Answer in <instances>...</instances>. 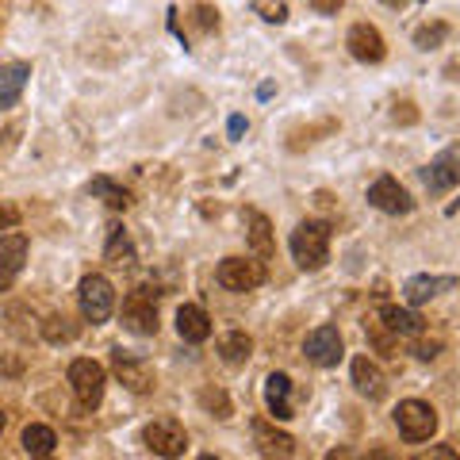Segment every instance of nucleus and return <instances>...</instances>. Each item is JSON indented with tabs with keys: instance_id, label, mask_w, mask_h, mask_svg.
Here are the masks:
<instances>
[{
	"instance_id": "nucleus-8",
	"label": "nucleus",
	"mask_w": 460,
	"mask_h": 460,
	"mask_svg": "<svg viewBox=\"0 0 460 460\" xmlns=\"http://www.w3.org/2000/svg\"><path fill=\"white\" fill-rule=\"evenodd\" d=\"M111 368H115V376L123 380L127 392H135V395H150L154 392V368L142 361V357L127 353V349H115L111 353Z\"/></svg>"
},
{
	"instance_id": "nucleus-38",
	"label": "nucleus",
	"mask_w": 460,
	"mask_h": 460,
	"mask_svg": "<svg viewBox=\"0 0 460 460\" xmlns=\"http://www.w3.org/2000/svg\"><path fill=\"white\" fill-rule=\"evenodd\" d=\"M326 460H357V456H353L349 449H330V453H326Z\"/></svg>"
},
{
	"instance_id": "nucleus-18",
	"label": "nucleus",
	"mask_w": 460,
	"mask_h": 460,
	"mask_svg": "<svg viewBox=\"0 0 460 460\" xmlns=\"http://www.w3.org/2000/svg\"><path fill=\"white\" fill-rule=\"evenodd\" d=\"M265 402L280 422L292 419V380H288L284 372H272V376L265 380Z\"/></svg>"
},
{
	"instance_id": "nucleus-24",
	"label": "nucleus",
	"mask_w": 460,
	"mask_h": 460,
	"mask_svg": "<svg viewBox=\"0 0 460 460\" xmlns=\"http://www.w3.org/2000/svg\"><path fill=\"white\" fill-rule=\"evenodd\" d=\"M54 445H58V438H54L50 426H39V422H35V426L23 429V449L31 453V456H50Z\"/></svg>"
},
{
	"instance_id": "nucleus-39",
	"label": "nucleus",
	"mask_w": 460,
	"mask_h": 460,
	"mask_svg": "<svg viewBox=\"0 0 460 460\" xmlns=\"http://www.w3.org/2000/svg\"><path fill=\"white\" fill-rule=\"evenodd\" d=\"M387 8H402V4H411V0H384Z\"/></svg>"
},
{
	"instance_id": "nucleus-20",
	"label": "nucleus",
	"mask_w": 460,
	"mask_h": 460,
	"mask_svg": "<svg viewBox=\"0 0 460 460\" xmlns=\"http://www.w3.org/2000/svg\"><path fill=\"white\" fill-rule=\"evenodd\" d=\"M453 284H456L453 277H426V272H422V277H411L407 284H402V296L419 307V304H426V299H434L438 292H449Z\"/></svg>"
},
{
	"instance_id": "nucleus-12",
	"label": "nucleus",
	"mask_w": 460,
	"mask_h": 460,
	"mask_svg": "<svg viewBox=\"0 0 460 460\" xmlns=\"http://www.w3.org/2000/svg\"><path fill=\"white\" fill-rule=\"evenodd\" d=\"M345 47H349V54L357 58V62H368V66L384 62V54H387L384 35L372 23H353L349 35H345Z\"/></svg>"
},
{
	"instance_id": "nucleus-37",
	"label": "nucleus",
	"mask_w": 460,
	"mask_h": 460,
	"mask_svg": "<svg viewBox=\"0 0 460 460\" xmlns=\"http://www.w3.org/2000/svg\"><path fill=\"white\" fill-rule=\"evenodd\" d=\"M12 223H16V211H12V208H4V204H0V230H4V226H12Z\"/></svg>"
},
{
	"instance_id": "nucleus-31",
	"label": "nucleus",
	"mask_w": 460,
	"mask_h": 460,
	"mask_svg": "<svg viewBox=\"0 0 460 460\" xmlns=\"http://www.w3.org/2000/svg\"><path fill=\"white\" fill-rule=\"evenodd\" d=\"M419 460H460V453L453 449V445H434V449L422 453Z\"/></svg>"
},
{
	"instance_id": "nucleus-15",
	"label": "nucleus",
	"mask_w": 460,
	"mask_h": 460,
	"mask_svg": "<svg viewBox=\"0 0 460 460\" xmlns=\"http://www.w3.org/2000/svg\"><path fill=\"white\" fill-rule=\"evenodd\" d=\"M242 223H246V242L257 250V257H272L277 242H272V226H269L265 215L257 208H246V211H242Z\"/></svg>"
},
{
	"instance_id": "nucleus-14",
	"label": "nucleus",
	"mask_w": 460,
	"mask_h": 460,
	"mask_svg": "<svg viewBox=\"0 0 460 460\" xmlns=\"http://www.w3.org/2000/svg\"><path fill=\"white\" fill-rule=\"evenodd\" d=\"M253 441H257V453L269 456V460H288L296 453L292 434H284V429L269 426V422H253Z\"/></svg>"
},
{
	"instance_id": "nucleus-32",
	"label": "nucleus",
	"mask_w": 460,
	"mask_h": 460,
	"mask_svg": "<svg viewBox=\"0 0 460 460\" xmlns=\"http://www.w3.org/2000/svg\"><path fill=\"white\" fill-rule=\"evenodd\" d=\"M395 123H414V119H419V111H414V104H411V100H402V104H395Z\"/></svg>"
},
{
	"instance_id": "nucleus-3",
	"label": "nucleus",
	"mask_w": 460,
	"mask_h": 460,
	"mask_svg": "<svg viewBox=\"0 0 460 460\" xmlns=\"http://www.w3.org/2000/svg\"><path fill=\"white\" fill-rule=\"evenodd\" d=\"M104 384H108L104 368H100L96 361H89V357H81V361L69 365V387H74L77 407L96 411L100 399H104Z\"/></svg>"
},
{
	"instance_id": "nucleus-17",
	"label": "nucleus",
	"mask_w": 460,
	"mask_h": 460,
	"mask_svg": "<svg viewBox=\"0 0 460 460\" xmlns=\"http://www.w3.org/2000/svg\"><path fill=\"white\" fill-rule=\"evenodd\" d=\"M353 384H357V392L368 395V399H384V392H387V380H384L380 365L368 361V357H357L353 361Z\"/></svg>"
},
{
	"instance_id": "nucleus-11",
	"label": "nucleus",
	"mask_w": 460,
	"mask_h": 460,
	"mask_svg": "<svg viewBox=\"0 0 460 460\" xmlns=\"http://www.w3.org/2000/svg\"><path fill=\"white\" fill-rule=\"evenodd\" d=\"M27 265V238L23 234H0V292H8L16 277L23 272Z\"/></svg>"
},
{
	"instance_id": "nucleus-34",
	"label": "nucleus",
	"mask_w": 460,
	"mask_h": 460,
	"mask_svg": "<svg viewBox=\"0 0 460 460\" xmlns=\"http://www.w3.org/2000/svg\"><path fill=\"white\" fill-rule=\"evenodd\" d=\"M311 8L319 12V16H334V12L341 8V0H311Z\"/></svg>"
},
{
	"instance_id": "nucleus-7",
	"label": "nucleus",
	"mask_w": 460,
	"mask_h": 460,
	"mask_svg": "<svg viewBox=\"0 0 460 460\" xmlns=\"http://www.w3.org/2000/svg\"><path fill=\"white\" fill-rule=\"evenodd\" d=\"M219 284L226 292H253L265 284V265L250 261V257H226L219 265Z\"/></svg>"
},
{
	"instance_id": "nucleus-6",
	"label": "nucleus",
	"mask_w": 460,
	"mask_h": 460,
	"mask_svg": "<svg viewBox=\"0 0 460 460\" xmlns=\"http://www.w3.org/2000/svg\"><path fill=\"white\" fill-rule=\"evenodd\" d=\"M142 438H146L150 449L165 460H177V456H184V449H189V434H184V426L177 419H154L146 429H142Z\"/></svg>"
},
{
	"instance_id": "nucleus-9",
	"label": "nucleus",
	"mask_w": 460,
	"mask_h": 460,
	"mask_svg": "<svg viewBox=\"0 0 460 460\" xmlns=\"http://www.w3.org/2000/svg\"><path fill=\"white\" fill-rule=\"evenodd\" d=\"M341 334H338V326H319V330H311L307 341H304V353H307V361L311 365H319V368H334L341 361Z\"/></svg>"
},
{
	"instance_id": "nucleus-10",
	"label": "nucleus",
	"mask_w": 460,
	"mask_h": 460,
	"mask_svg": "<svg viewBox=\"0 0 460 460\" xmlns=\"http://www.w3.org/2000/svg\"><path fill=\"white\" fill-rule=\"evenodd\" d=\"M422 181H426L429 192H449V189H456V184H460V146L441 150L434 162L422 169Z\"/></svg>"
},
{
	"instance_id": "nucleus-30",
	"label": "nucleus",
	"mask_w": 460,
	"mask_h": 460,
	"mask_svg": "<svg viewBox=\"0 0 460 460\" xmlns=\"http://www.w3.org/2000/svg\"><path fill=\"white\" fill-rule=\"evenodd\" d=\"M196 23L204 27V31H215V27H219V12L208 8V4H199V8H196Z\"/></svg>"
},
{
	"instance_id": "nucleus-13",
	"label": "nucleus",
	"mask_w": 460,
	"mask_h": 460,
	"mask_svg": "<svg viewBox=\"0 0 460 460\" xmlns=\"http://www.w3.org/2000/svg\"><path fill=\"white\" fill-rule=\"evenodd\" d=\"M368 204L376 208V211H384V215H407L414 208V199L407 196V189H402L395 177H380L368 189Z\"/></svg>"
},
{
	"instance_id": "nucleus-5",
	"label": "nucleus",
	"mask_w": 460,
	"mask_h": 460,
	"mask_svg": "<svg viewBox=\"0 0 460 460\" xmlns=\"http://www.w3.org/2000/svg\"><path fill=\"white\" fill-rule=\"evenodd\" d=\"M123 326L131 334H157V292L150 288H135L131 296L123 299Z\"/></svg>"
},
{
	"instance_id": "nucleus-16",
	"label": "nucleus",
	"mask_w": 460,
	"mask_h": 460,
	"mask_svg": "<svg viewBox=\"0 0 460 460\" xmlns=\"http://www.w3.org/2000/svg\"><path fill=\"white\" fill-rule=\"evenodd\" d=\"M177 334L184 341H208L211 338V319H208V311L204 307H196V304H184L177 311Z\"/></svg>"
},
{
	"instance_id": "nucleus-26",
	"label": "nucleus",
	"mask_w": 460,
	"mask_h": 460,
	"mask_svg": "<svg viewBox=\"0 0 460 460\" xmlns=\"http://www.w3.org/2000/svg\"><path fill=\"white\" fill-rule=\"evenodd\" d=\"M42 338L54 341V345H62V341H74L77 338V323L69 319V314H50L47 323H42Z\"/></svg>"
},
{
	"instance_id": "nucleus-29",
	"label": "nucleus",
	"mask_w": 460,
	"mask_h": 460,
	"mask_svg": "<svg viewBox=\"0 0 460 460\" xmlns=\"http://www.w3.org/2000/svg\"><path fill=\"white\" fill-rule=\"evenodd\" d=\"M199 402L211 407V411H219V419H226V414H230V402H226L223 392H204V395H199Z\"/></svg>"
},
{
	"instance_id": "nucleus-22",
	"label": "nucleus",
	"mask_w": 460,
	"mask_h": 460,
	"mask_svg": "<svg viewBox=\"0 0 460 460\" xmlns=\"http://www.w3.org/2000/svg\"><path fill=\"white\" fill-rule=\"evenodd\" d=\"M380 323L392 330V334H422V314H414V311H407V307H380Z\"/></svg>"
},
{
	"instance_id": "nucleus-25",
	"label": "nucleus",
	"mask_w": 460,
	"mask_h": 460,
	"mask_svg": "<svg viewBox=\"0 0 460 460\" xmlns=\"http://www.w3.org/2000/svg\"><path fill=\"white\" fill-rule=\"evenodd\" d=\"M89 192L100 196V199H104L108 208H115V211H119V208H131V192L119 189V184L108 181V177H96V181L89 184Z\"/></svg>"
},
{
	"instance_id": "nucleus-1",
	"label": "nucleus",
	"mask_w": 460,
	"mask_h": 460,
	"mask_svg": "<svg viewBox=\"0 0 460 460\" xmlns=\"http://www.w3.org/2000/svg\"><path fill=\"white\" fill-rule=\"evenodd\" d=\"M292 257L304 272H319L330 261V226L323 219H307L292 230Z\"/></svg>"
},
{
	"instance_id": "nucleus-35",
	"label": "nucleus",
	"mask_w": 460,
	"mask_h": 460,
	"mask_svg": "<svg viewBox=\"0 0 460 460\" xmlns=\"http://www.w3.org/2000/svg\"><path fill=\"white\" fill-rule=\"evenodd\" d=\"M365 460H399L392 449H384V445H376V449H368L365 453Z\"/></svg>"
},
{
	"instance_id": "nucleus-19",
	"label": "nucleus",
	"mask_w": 460,
	"mask_h": 460,
	"mask_svg": "<svg viewBox=\"0 0 460 460\" xmlns=\"http://www.w3.org/2000/svg\"><path fill=\"white\" fill-rule=\"evenodd\" d=\"M27 77H31V66L23 62H12V66H0V108H12L23 93Z\"/></svg>"
},
{
	"instance_id": "nucleus-42",
	"label": "nucleus",
	"mask_w": 460,
	"mask_h": 460,
	"mask_svg": "<svg viewBox=\"0 0 460 460\" xmlns=\"http://www.w3.org/2000/svg\"><path fill=\"white\" fill-rule=\"evenodd\" d=\"M35 460H50V456H35Z\"/></svg>"
},
{
	"instance_id": "nucleus-36",
	"label": "nucleus",
	"mask_w": 460,
	"mask_h": 460,
	"mask_svg": "<svg viewBox=\"0 0 460 460\" xmlns=\"http://www.w3.org/2000/svg\"><path fill=\"white\" fill-rule=\"evenodd\" d=\"M242 131H246V119L234 115V119H230V138H242Z\"/></svg>"
},
{
	"instance_id": "nucleus-27",
	"label": "nucleus",
	"mask_w": 460,
	"mask_h": 460,
	"mask_svg": "<svg viewBox=\"0 0 460 460\" xmlns=\"http://www.w3.org/2000/svg\"><path fill=\"white\" fill-rule=\"evenodd\" d=\"M445 39H449V27H445V23H426V27L414 31V47H419V50H438Z\"/></svg>"
},
{
	"instance_id": "nucleus-41",
	"label": "nucleus",
	"mask_w": 460,
	"mask_h": 460,
	"mask_svg": "<svg viewBox=\"0 0 460 460\" xmlns=\"http://www.w3.org/2000/svg\"><path fill=\"white\" fill-rule=\"evenodd\" d=\"M199 460H219V456H199Z\"/></svg>"
},
{
	"instance_id": "nucleus-28",
	"label": "nucleus",
	"mask_w": 460,
	"mask_h": 460,
	"mask_svg": "<svg viewBox=\"0 0 460 460\" xmlns=\"http://www.w3.org/2000/svg\"><path fill=\"white\" fill-rule=\"evenodd\" d=\"M253 12L265 23H284L288 20V4H284V0H253Z\"/></svg>"
},
{
	"instance_id": "nucleus-33",
	"label": "nucleus",
	"mask_w": 460,
	"mask_h": 460,
	"mask_svg": "<svg viewBox=\"0 0 460 460\" xmlns=\"http://www.w3.org/2000/svg\"><path fill=\"white\" fill-rule=\"evenodd\" d=\"M438 353H441V341H419L414 345V357H422V361H434Z\"/></svg>"
},
{
	"instance_id": "nucleus-4",
	"label": "nucleus",
	"mask_w": 460,
	"mask_h": 460,
	"mask_svg": "<svg viewBox=\"0 0 460 460\" xmlns=\"http://www.w3.org/2000/svg\"><path fill=\"white\" fill-rule=\"evenodd\" d=\"M77 299H81V314H84V319H89L93 326H96V323H108L111 311H115V288H111L108 277H100V272H89V277L81 280Z\"/></svg>"
},
{
	"instance_id": "nucleus-21",
	"label": "nucleus",
	"mask_w": 460,
	"mask_h": 460,
	"mask_svg": "<svg viewBox=\"0 0 460 460\" xmlns=\"http://www.w3.org/2000/svg\"><path fill=\"white\" fill-rule=\"evenodd\" d=\"M250 353H253V338L246 330H230V334L219 338V357L226 365H246Z\"/></svg>"
},
{
	"instance_id": "nucleus-2",
	"label": "nucleus",
	"mask_w": 460,
	"mask_h": 460,
	"mask_svg": "<svg viewBox=\"0 0 460 460\" xmlns=\"http://www.w3.org/2000/svg\"><path fill=\"white\" fill-rule=\"evenodd\" d=\"M395 426L407 441H429L438 434V411L422 399H402L395 407Z\"/></svg>"
},
{
	"instance_id": "nucleus-40",
	"label": "nucleus",
	"mask_w": 460,
	"mask_h": 460,
	"mask_svg": "<svg viewBox=\"0 0 460 460\" xmlns=\"http://www.w3.org/2000/svg\"><path fill=\"white\" fill-rule=\"evenodd\" d=\"M4 422H8V419H4V411H0V434H4Z\"/></svg>"
},
{
	"instance_id": "nucleus-23",
	"label": "nucleus",
	"mask_w": 460,
	"mask_h": 460,
	"mask_svg": "<svg viewBox=\"0 0 460 460\" xmlns=\"http://www.w3.org/2000/svg\"><path fill=\"white\" fill-rule=\"evenodd\" d=\"M104 257H108L111 265H119V269L135 261V246H131V238H127V230H123V226H111V230H108Z\"/></svg>"
}]
</instances>
